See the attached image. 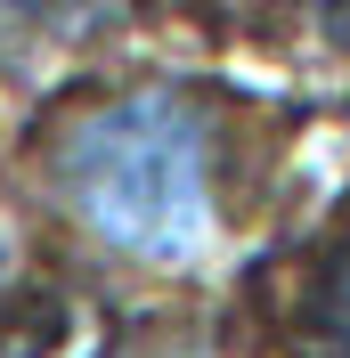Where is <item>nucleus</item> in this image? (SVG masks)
<instances>
[{"label":"nucleus","mask_w":350,"mask_h":358,"mask_svg":"<svg viewBox=\"0 0 350 358\" xmlns=\"http://www.w3.org/2000/svg\"><path fill=\"white\" fill-rule=\"evenodd\" d=\"M114 358H220L212 342H188V334H139V342H122Z\"/></svg>","instance_id":"obj_4"},{"label":"nucleus","mask_w":350,"mask_h":358,"mask_svg":"<svg viewBox=\"0 0 350 358\" xmlns=\"http://www.w3.org/2000/svg\"><path fill=\"white\" fill-rule=\"evenodd\" d=\"M309 17H318V33L334 49H350V0H309Z\"/></svg>","instance_id":"obj_5"},{"label":"nucleus","mask_w":350,"mask_h":358,"mask_svg":"<svg viewBox=\"0 0 350 358\" xmlns=\"http://www.w3.org/2000/svg\"><path fill=\"white\" fill-rule=\"evenodd\" d=\"M98 0H0V82L24 73L33 57H49L57 41H74Z\"/></svg>","instance_id":"obj_2"},{"label":"nucleus","mask_w":350,"mask_h":358,"mask_svg":"<svg viewBox=\"0 0 350 358\" xmlns=\"http://www.w3.org/2000/svg\"><path fill=\"white\" fill-rule=\"evenodd\" d=\"M318 342H326V358H350V252L326 268V293H318Z\"/></svg>","instance_id":"obj_3"},{"label":"nucleus","mask_w":350,"mask_h":358,"mask_svg":"<svg viewBox=\"0 0 350 358\" xmlns=\"http://www.w3.org/2000/svg\"><path fill=\"white\" fill-rule=\"evenodd\" d=\"M8 285H17V236H8V212H0V310H8Z\"/></svg>","instance_id":"obj_6"},{"label":"nucleus","mask_w":350,"mask_h":358,"mask_svg":"<svg viewBox=\"0 0 350 358\" xmlns=\"http://www.w3.org/2000/svg\"><path fill=\"white\" fill-rule=\"evenodd\" d=\"M41 196L82 252L114 268H188L220 236L228 155L188 90H106L41 131Z\"/></svg>","instance_id":"obj_1"}]
</instances>
